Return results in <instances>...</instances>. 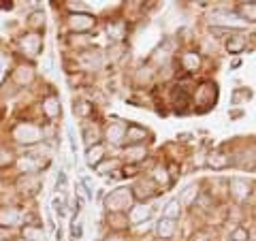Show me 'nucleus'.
<instances>
[{
  "label": "nucleus",
  "mask_w": 256,
  "mask_h": 241,
  "mask_svg": "<svg viewBox=\"0 0 256 241\" xmlns=\"http://www.w3.org/2000/svg\"><path fill=\"white\" fill-rule=\"evenodd\" d=\"M41 136H43V130L32 122H20V124H15L11 130V139L26 148L36 146V143L41 141Z\"/></svg>",
  "instance_id": "1"
},
{
  "label": "nucleus",
  "mask_w": 256,
  "mask_h": 241,
  "mask_svg": "<svg viewBox=\"0 0 256 241\" xmlns=\"http://www.w3.org/2000/svg\"><path fill=\"white\" fill-rule=\"evenodd\" d=\"M18 47L24 56H28V58H36L38 54L43 50V36L38 34V32H26V34L20 36L18 41Z\"/></svg>",
  "instance_id": "2"
},
{
  "label": "nucleus",
  "mask_w": 256,
  "mask_h": 241,
  "mask_svg": "<svg viewBox=\"0 0 256 241\" xmlns=\"http://www.w3.org/2000/svg\"><path fill=\"white\" fill-rule=\"evenodd\" d=\"M24 224V214L13 205L0 207V228H18Z\"/></svg>",
  "instance_id": "3"
},
{
  "label": "nucleus",
  "mask_w": 256,
  "mask_h": 241,
  "mask_svg": "<svg viewBox=\"0 0 256 241\" xmlns=\"http://www.w3.org/2000/svg\"><path fill=\"white\" fill-rule=\"evenodd\" d=\"M11 79H13L15 86L26 88V86L32 84V79H34V68H32L30 64H18L11 73Z\"/></svg>",
  "instance_id": "4"
},
{
  "label": "nucleus",
  "mask_w": 256,
  "mask_h": 241,
  "mask_svg": "<svg viewBox=\"0 0 256 241\" xmlns=\"http://www.w3.org/2000/svg\"><path fill=\"white\" fill-rule=\"evenodd\" d=\"M68 28L73 32H88L94 28V18L88 13H73L68 18Z\"/></svg>",
  "instance_id": "5"
},
{
  "label": "nucleus",
  "mask_w": 256,
  "mask_h": 241,
  "mask_svg": "<svg viewBox=\"0 0 256 241\" xmlns=\"http://www.w3.org/2000/svg\"><path fill=\"white\" fill-rule=\"evenodd\" d=\"M20 237L26 239V241H45V228L41 224H30V222H24L22 224V230H20Z\"/></svg>",
  "instance_id": "6"
},
{
  "label": "nucleus",
  "mask_w": 256,
  "mask_h": 241,
  "mask_svg": "<svg viewBox=\"0 0 256 241\" xmlns=\"http://www.w3.org/2000/svg\"><path fill=\"white\" fill-rule=\"evenodd\" d=\"M18 188L20 192H24V194H36L38 188H41V180L36 178V175H20L18 180Z\"/></svg>",
  "instance_id": "7"
},
{
  "label": "nucleus",
  "mask_w": 256,
  "mask_h": 241,
  "mask_svg": "<svg viewBox=\"0 0 256 241\" xmlns=\"http://www.w3.org/2000/svg\"><path fill=\"white\" fill-rule=\"evenodd\" d=\"M102 156H105V146H100V143H96V146H90L86 152V162L90 166H98Z\"/></svg>",
  "instance_id": "8"
},
{
  "label": "nucleus",
  "mask_w": 256,
  "mask_h": 241,
  "mask_svg": "<svg viewBox=\"0 0 256 241\" xmlns=\"http://www.w3.org/2000/svg\"><path fill=\"white\" fill-rule=\"evenodd\" d=\"M43 114L47 120H56L60 116V100L56 96H47L43 98Z\"/></svg>",
  "instance_id": "9"
},
{
  "label": "nucleus",
  "mask_w": 256,
  "mask_h": 241,
  "mask_svg": "<svg viewBox=\"0 0 256 241\" xmlns=\"http://www.w3.org/2000/svg\"><path fill=\"white\" fill-rule=\"evenodd\" d=\"M26 24H28V28L30 32H38L41 28H45V13L41 9H36V11H32L28 18H26Z\"/></svg>",
  "instance_id": "10"
},
{
  "label": "nucleus",
  "mask_w": 256,
  "mask_h": 241,
  "mask_svg": "<svg viewBox=\"0 0 256 241\" xmlns=\"http://www.w3.org/2000/svg\"><path fill=\"white\" fill-rule=\"evenodd\" d=\"M18 162V158H15V152L6 146H0V171L2 168H9Z\"/></svg>",
  "instance_id": "11"
},
{
  "label": "nucleus",
  "mask_w": 256,
  "mask_h": 241,
  "mask_svg": "<svg viewBox=\"0 0 256 241\" xmlns=\"http://www.w3.org/2000/svg\"><path fill=\"white\" fill-rule=\"evenodd\" d=\"M11 73V58L6 54H0V84L4 82Z\"/></svg>",
  "instance_id": "12"
},
{
  "label": "nucleus",
  "mask_w": 256,
  "mask_h": 241,
  "mask_svg": "<svg viewBox=\"0 0 256 241\" xmlns=\"http://www.w3.org/2000/svg\"><path fill=\"white\" fill-rule=\"evenodd\" d=\"M239 13L248 20H256V2H242L239 6Z\"/></svg>",
  "instance_id": "13"
},
{
  "label": "nucleus",
  "mask_w": 256,
  "mask_h": 241,
  "mask_svg": "<svg viewBox=\"0 0 256 241\" xmlns=\"http://www.w3.org/2000/svg\"><path fill=\"white\" fill-rule=\"evenodd\" d=\"M158 232H160V235H164V237H171L173 235V222L171 220H162V222H160L158 224Z\"/></svg>",
  "instance_id": "14"
},
{
  "label": "nucleus",
  "mask_w": 256,
  "mask_h": 241,
  "mask_svg": "<svg viewBox=\"0 0 256 241\" xmlns=\"http://www.w3.org/2000/svg\"><path fill=\"white\" fill-rule=\"evenodd\" d=\"M180 214V210H178V203H175V200H173V203H169V207H166V220H169V218H175V216H178Z\"/></svg>",
  "instance_id": "15"
},
{
  "label": "nucleus",
  "mask_w": 256,
  "mask_h": 241,
  "mask_svg": "<svg viewBox=\"0 0 256 241\" xmlns=\"http://www.w3.org/2000/svg\"><path fill=\"white\" fill-rule=\"evenodd\" d=\"M237 41H233V43H228V50L230 52H239V50H244V38L242 36H235Z\"/></svg>",
  "instance_id": "16"
},
{
  "label": "nucleus",
  "mask_w": 256,
  "mask_h": 241,
  "mask_svg": "<svg viewBox=\"0 0 256 241\" xmlns=\"http://www.w3.org/2000/svg\"><path fill=\"white\" fill-rule=\"evenodd\" d=\"M233 241H248V230H244V228L235 230L233 232Z\"/></svg>",
  "instance_id": "17"
},
{
  "label": "nucleus",
  "mask_w": 256,
  "mask_h": 241,
  "mask_svg": "<svg viewBox=\"0 0 256 241\" xmlns=\"http://www.w3.org/2000/svg\"><path fill=\"white\" fill-rule=\"evenodd\" d=\"M64 186H66V175H64V173H60V178H58V184H56V190H62Z\"/></svg>",
  "instance_id": "18"
},
{
  "label": "nucleus",
  "mask_w": 256,
  "mask_h": 241,
  "mask_svg": "<svg viewBox=\"0 0 256 241\" xmlns=\"http://www.w3.org/2000/svg\"><path fill=\"white\" fill-rule=\"evenodd\" d=\"M68 141H70V150H73V154H77V141H75L73 130H68Z\"/></svg>",
  "instance_id": "19"
},
{
  "label": "nucleus",
  "mask_w": 256,
  "mask_h": 241,
  "mask_svg": "<svg viewBox=\"0 0 256 241\" xmlns=\"http://www.w3.org/2000/svg\"><path fill=\"white\" fill-rule=\"evenodd\" d=\"M70 232H73V237H82V224L73 222V228H70Z\"/></svg>",
  "instance_id": "20"
},
{
  "label": "nucleus",
  "mask_w": 256,
  "mask_h": 241,
  "mask_svg": "<svg viewBox=\"0 0 256 241\" xmlns=\"http://www.w3.org/2000/svg\"><path fill=\"white\" fill-rule=\"evenodd\" d=\"M15 241H26V239H22V237H18V239H15Z\"/></svg>",
  "instance_id": "21"
}]
</instances>
